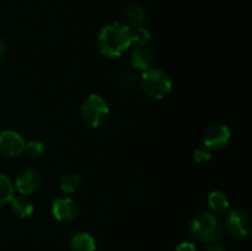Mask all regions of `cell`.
I'll list each match as a JSON object with an SVG mask.
<instances>
[{
  "mask_svg": "<svg viewBox=\"0 0 252 251\" xmlns=\"http://www.w3.org/2000/svg\"><path fill=\"white\" fill-rule=\"evenodd\" d=\"M225 228L231 235L238 236V238H246L250 234V218L245 212L240 209H234L226 217Z\"/></svg>",
  "mask_w": 252,
  "mask_h": 251,
  "instance_id": "obj_7",
  "label": "cell"
},
{
  "mask_svg": "<svg viewBox=\"0 0 252 251\" xmlns=\"http://www.w3.org/2000/svg\"><path fill=\"white\" fill-rule=\"evenodd\" d=\"M81 116L93 128H100L110 117V107L107 101L97 94H91L81 105Z\"/></svg>",
  "mask_w": 252,
  "mask_h": 251,
  "instance_id": "obj_4",
  "label": "cell"
},
{
  "mask_svg": "<svg viewBox=\"0 0 252 251\" xmlns=\"http://www.w3.org/2000/svg\"><path fill=\"white\" fill-rule=\"evenodd\" d=\"M10 206H11V211L14 212V214H16L20 218H27V217L32 216L34 211L33 203L24 194L12 197V199L10 201Z\"/></svg>",
  "mask_w": 252,
  "mask_h": 251,
  "instance_id": "obj_11",
  "label": "cell"
},
{
  "mask_svg": "<svg viewBox=\"0 0 252 251\" xmlns=\"http://www.w3.org/2000/svg\"><path fill=\"white\" fill-rule=\"evenodd\" d=\"M70 251H96L95 239L88 233H78L71 239Z\"/></svg>",
  "mask_w": 252,
  "mask_h": 251,
  "instance_id": "obj_12",
  "label": "cell"
},
{
  "mask_svg": "<svg viewBox=\"0 0 252 251\" xmlns=\"http://www.w3.org/2000/svg\"><path fill=\"white\" fill-rule=\"evenodd\" d=\"M81 185V177L75 172H66L61 179V189L64 193L71 194L79 189Z\"/></svg>",
  "mask_w": 252,
  "mask_h": 251,
  "instance_id": "obj_15",
  "label": "cell"
},
{
  "mask_svg": "<svg viewBox=\"0 0 252 251\" xmlns=\"http://www.w3.org/2000/svg\"><path fill=\"white\" fill-rule=\"evenodd\" d=\"M175 251H197V249L196 246H194V244L189 243V241H185V243L180 244V245L175 249Z\"/></svg>",
  "mask_w": 252,
  "mask_h": 251,
  "instance_id": "obj_21",
  "label": "cell"
},
{
  "mask_svg": "<svg viewBox=\"0 0 252 251\" xmlns=\"http://www.w3.org/2000/svg\"><path fill=\"white\" fill-rule=\"evenodd\" d=\"M6 52H7L6 44H5L4 39L0 38V61H1L5 56H6Z\"/></svg>",
  "mask_w": 252,
  "mask_h": 251,
  "instance_id": "obj_23",
  "label": "cell"
},
{
  "mask_svg": "<svg viewBox=\"0 0 252 251\" xmlns=\"http://www.w3.org/2000/svg\"><path fill=\"white\" fill-rule=\"evenodd\" d=\"M137 84H139V79H137V75L130 70L123 71L118 79V85L125 90H133Z\"/></svg>",
  "mask_w": 252,
  "mask_h": 251,
  "instance_id": "obj_17",
  "label": "cell"
},
{
  "mask_svg": "<svg viewBox=\"0 0 252 251\" xmlns=\"http://www.w3.org/2000/svg\"><path fill=\"white\" fill-rule=\"evenodd\" d=\"M133 31V42H135L137 44H143V43H149L150 42V33L147 29L144 27H135Z\"/></svg>",
  "mask_w": 252,
  "mask_h": 251,
  "instance_id": "obj_19",
  "label": "cell"
},
{
  "mask_svg": "<svg viewBox=\"0 0 252 251\" xmlns=\"http://www.w3.org/2000/svg\"><path fill=\"white\" fill-rule=\"evenodd\" d=\"M53 217L61 223H70L75 220L79 214V207L74 199L69 197H62L54 201L52 206Z\"/></svg>",
  "mask_w": 252,
  "mask_h": 251,
  "instance_id": "obj_8",
  "label": "cell"
},
{
  "mask_svg": "<svg viewBox=\"0 0 252 251\" xmlns=\"http://www.w3.org/2000/svg\"><path fill=\"white\" fill-rule=\"evenodd\" d=\"M25 147L24 138L15 130L7 129L0 133V153L5 157H19L25 152Z\"/></svg>",
  "mask_w": 252,
  "mask_h": 251,
  "instance_id": "obj_6",
  "label": "cell"
},
{
  "mask_svg": "<svg viewBox=\"0 0 252 251\" xmlns=\"http://www.w3.org/2000/svg\"><path fill=\"white\" fill-rule=\"evenodd\" d=\"M155 62L154 49L150 47L149 43L137 44L130 56V64L134 69L138 70H148L153 68Z\"/></svg>",
  "mask_w": 252,
  "mask_h": 251,
  "instance_id": "obj_10",
  "label": "cell"
},
{
  "mask_svg": "<svg viewBox=\"0 0 252 251\" xmlns=\"http://www.w3.org/2000/svg\"><path fill=\"white\" fill-rule=\"evenodd\" d=\"M125 14L129 24L135 27H140V25L145 21V16H147L144 7L137 2H129V4L126 5Z\"/></svg>",
  "mask_w": 252,
  "mask_h": 251,
  "instance_id": "obj_13",
  "label": "cell"
},
{
  "mask_svg": "<svg viewBox=\"0 0 252 251\" xmlns=\"http://www.w3.org/2000/svg\"><path fill=\"white\" fill-rule=\"evenodd\" d=\"M193 157H194V160H196L198 164H206V162H208L209 160L212 159V153L208 148L201 147V148H197V149L194 150Z\"/></svg>",
  "mask_w": 252,
  "mask_h": 251,
  "instance_id": "obj_20",
  "label": "cell"
},
{
  "mask_svg": "<svg viewBox=\"0 0 252 251\" xmlns=\"http://www.w3.org/2000/svg\"><path fill=\"white\" fill-rule=\"evenodd\" d=\"M231 133L225 125H213L204 135V147L209 150H221L230 143Z\"/></svg>",
  "mask_w": 252,
  "mask_h": 251,
  "instance_id": "obj_5",
  "label": "cell"
},
{
  "mask_svg": "<svg viewBox=\"0 0 252 251\" xmlns=\"http://www.w3.org/2000/svg\"><path fill=\"white\" fill-rule=\"evenodd\" d=\"M192 238L203 243H217L223 236V224L214 214L198 213L189 225Z\"/></svg>",
  "mask_w": 252,
  "mask_h": 251,
  "instance_id": "obj_2",
  "label": "cell"
},
{
  "mask_svg": "<svg viewBox=\"0 0 252 251\" xmlns=\"http://www.w3.org/2000/svg\"><path fill=\"white\" fill-rule=\"evenodd\" d=\"M203 251H225V249H224V246L219 245V244L211 243Z\"/></svg>",
  "mask_w": 252,
  "mask_h": 251,
  "instance_id": "obj_22",
  "label": "cell"
},
{
  "mask_svg": "<svg viewBox=\"0 0 252 251\" xmlns=\"http://www.w3.org/2000/svg\"><path fill=\"white\" fill-rule=\"evenodd\" d=\"M42 184V177L38 171L33 169H26L19 174V176L15 180V187L19 191V193L31 194L39 188Z\"/></svg>",
  "mask_w": 252,
  "mask_h": 251,
  "instance_id": "obj_9",
  "label": "cell"
},
{
  "mask_svg": "<svg viewBox=\"0 0 252 251\" xmlns=\"http://www.w3.org/2000/svg\"><path fill=\"white\" fill-rule=\"evenodd\" d=\"M208 204L212 211L217 213H225L229 208V199L221 191H213L208 196Z\"/></svg>",
  "mask_w": 252,
  "mask_h": 251,
  "instance_id": "obj_14",
  "label": "cell"
},
{
  "mask_svg": "<svg viewBox=\"0 0 252 251\" xmlns=\"http://www.w3.org/2000/svg\"><path fill=\"white\" fill-rule=\"evenodd\" d=\"M133 43L132 27L121 22L108 24L101 30L97 37V48L102 56L118 58Z\"/></svg>",
  "mask_w": 252,
  "mask_h": 251,
  "instance_id": "obj_1",
  "label": "cell"
},
{
  "mask_svg": "<svg viewBox=\"0 0 252 251\" xmlns=\"http://www.w3.org/2000/svg\"><path fill=\"white\" fill-rule=\"evenodd\" d=\"M139 86L143 93L153 100H162L172 89V81L164 70L150 68L143 71L139 78Z\"/></svg>",
  "mask_w": 252,
  "mask_h": 251,
  "instance_id": "obj_3",
  "label": "cell"
},
{
  "mask_svg": "<svg viewBox=\"0 0 252 251\" xmlns=\"http://www.w3.org/2000/svg\"><path fill=\"white\" fill-rule=\"evenodd\" d=\"M25 150L31 157H39L44 153V144L41 140H30L25 147Z\"/></svg>",
  "mask_w": 252,
  "mask_h": 251,
  "instance_id": "obj_18",
  "label": "cell"
},
{
  "mask_svg": "<svg viewBox=\"0 0 252 251\" xmlns=\"http://www.w3.org/2000/svg\"><path fill=\"white\" fill-rule=\"evenodd\" d=\"M14 197V185L9 177L0 172V208L10 203Z\"/></svg>",
  "mask_w": 252,
  "mask_h": 251,
  "instance_id": "obj_16",
  "label": "cell"
}]
</instances>
